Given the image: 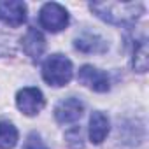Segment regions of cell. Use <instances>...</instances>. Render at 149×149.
Masks as SVG:
<instances>
[{"label": "cell", "instance_id": "1", "mask_svg": "<svg viewBox=\"0 0 149 149\" xmlns=\"http://www.w3.org/2000/svg\"><path fill=\"white\" fill-rule=\"evenodd\" d=\"M90 9L111 25H130L144 13L140 2H95L90 4Z\"/></svg>", "mask_w": 149, "mask_h": 149}, {"label": "cell", "instance_id": "2", "mask_svg": "<svg viewBox=\"0 0 149 149\" xmlns=\"http://www.w3.org/2000/svg\"><path fill=\"white\" fill-rule=\"evenodd\" d=\"M72 76H74L72 61L60 53L47 56L46 61L42 63V77L49 86H56V88L65 86L70 83Z\"/></svg>", "mask_w": 149, "mask_h": 149}, {"label": "cell", "instance_id": "3", "mask_svg": "<svg viewBox=\"0 0 149 149\" xmlns=\"http://www.w3.org/2000/svg\"><path fill=\"white\" fill-rule=\"evenodd\" d=\"M39 21L47 32L56 33V32H61L63 28H67L68 13L63 6H60L56 2H47L42 6V9L39 13Z\"/></svg>", "mask_w": 149, "mask_h": 149}, {"label": "cell", "instance_id": "4", "mask_svg": "<svg viewBox=\"0 0 149 149\" xmlns=\"http://www.w3.org/2000/svg\"><path fill=\"white\" fill-rule=\"evenodd\" d=\"M16 105L18 109L26 114V116H35L39 114L44 105H46V100H44V95L39 88H33V86H26L23 90L18 91L16 95Z\"/></svg>", "mask_w": 149, "mask_h": 149}, {"label": "cell", "instance_id": "5", "mask_svg": "<svg viewBox=\"0 0 149 149\" xmlns=\"http://www.w3.org/2000/svg\"><path fill=\"white\" fill-rule=\"evenodd\" d=\"M77 79H79L81 84H84L86 88H90V90H93L97 93H105V91L111 90L109 76L104 70H100V68H97L93 65H83L79 68Z\"/></svg>", "mask_w": 149, "mask_h": 149}, {"label": "cell", "instance_id": "6", "mask_svg": "<svg viewBox=\"0 0 149 149\" xmlns=\"http://www.w3.org/2000/svg\"><path fill=\"white\" fill-rule=\"evenodd\" d=\"M0 21L13 28L21 26L26 21V4L19 0H2L0 2Z\"/></svg>", "mask_w": 149, "mask_h": 149}, {"label": "cell", "instance_id": "7", "mask_svg": "<svg viewBox=\"0 0 149 149\" xmlns=\"http://www.w3.org/2000/svg\"><path fill=\"white\" fill-rule=\"evenodd\" d=\"M83 112H84V105L76 97H68L58 102L54 107V118L60 125H68V123L77 121L83 116Z\"/></svg>", "mask_w": 149, "mask_h": 149}, {"label": "cell", "instance_id": "8", "mask_svg": "<svg viewBox=\"0 0 149 149\" xmlns=\"http://www.w3.org/2000/svg\"><path fill=\"white\" fill-rule=\"evenodd\" d=\"M21 47L30 60H39L46 49V39L37 28H28L21 39Z\"/></svg>", "mask_w": 149, "mask_h": 149}, {"label": "cell", "instance_id": "9", "mask_svg": "<svg viewBox=\"0 0 149 149\" xmlns=\"http://www.w3.org/2000/svg\"><path fill=\"white\" fill-rule=\"evenodd\" d=\"M109 130H111L109 118L104 112L95 111L90 118V140L93 144H102L109 135Z\"/></svg>", "mask_w": 149, "mask_h": 149}, {"label": "cell", "instance_id": "10", "mask_svg": "<svg viewBox=\"0 0 149 149\" xmlns=\"http://www.w3.org/2000/svg\"><path fill=\"white\" fill-rule=\"evenodd\" d=\"M76 49L83 51V53H105L109 44L97 33H83L76 39L74 42Z\"/></svg>", "mask_w": 149, "mask_h": 149}, {"label": "cell", "instance_id": "11", "mask_svg": "<svg viewBox=\"0 0 149 149\" xmlns=\"http://www.w3.org/2000/svg\"><path fill=\"white\" fill-rule=\"evenodd\" d=\"M18 130L9 121H0V149H13L18 144Z\"/></svg>", "mask_w": 149, "mask_h": 149}, {"label": "cell", "instance_id": "12", "mask_svg": "<svg viewBox=\"0 0 149 149\" xmlns=\"http://www.w3.org/2000/svg\"><path fill=\"white\" fill-rule=\"evenodd\" d=\"M149 67V49H147V40L142 39L133 49V68L140 74H144Z\"/></svg>", "mask_w": 149, "mask_h": 149}, {"label": "cell", "instance_id": "13", "mask_svg": "<svg viewBox=\"0 0 149 149\" xmlns=\"http://www.w3.org/2000/svg\"><path fill=\"white\" fill-rule=\"evenodd\" d=\"M65 140H67L68 149H83V146H84V142H83V132H81L79 126L70 128L65 133Z\"/></svg>", "mask_w": 149, "mask_h": 149}, {"label": "cell", "instance_id": "14", "mask_svg": "<svg viewBox=\"0 0 149 149\" xmlns=\"http://www.w3.org/2000/svg\"><path fill=\"white\" fill-rule=\"evenodd\" d=\"M23 149H47V146L44 144L42 137H40L39 133H35V132H33V133H30V135L26 137Z\"/></svg>", "mask_w": 149, "mask_h": 149}, {"label": "cell", "instance_id": "15", "mask_svg": "<svg viewBox=\"0 0 149 149\" xmlns=\"http://www.w3.org/2000/svg\"><path fill=\"white\" fill-rule=\"evenodd\" d=\"M7 53H13V46H11V39L7 35H4L0 32V56L2 54H7Z\"/></svg>", "mask_w": 149, "mask_h": 149}]
</instances>
